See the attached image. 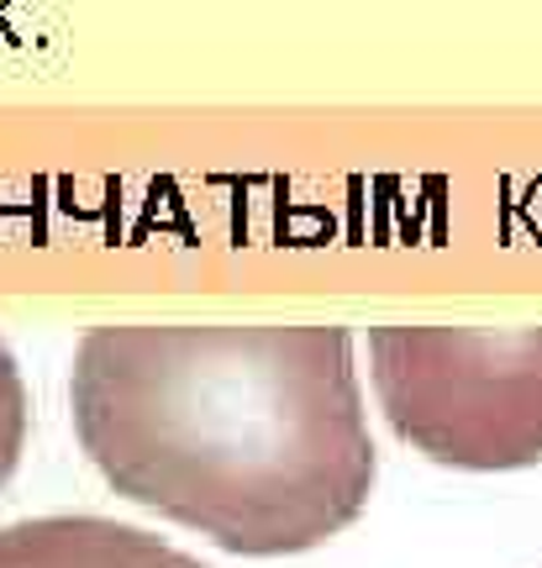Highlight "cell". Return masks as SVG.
<instances>
[{
	"mask_svg": "<svg viewBox=\"0 0 542 568\" xmlns=\"http://www.w3.org/2000/svg\"><path fill=\"white\" fill-rule=\"evenodd\" d=\"M0 568H205L163 537L106 516H32L0 531Z\"/></svg>",
	"mask_w": 542,
	"mask_h": 568,
	"instance_id": "3",
	"label": "cell"
},
{
	"mask_svg": "<svg viewBox=\"0 0 542 568\" xmlns=\"http://www.w3.org/2000/svg\"><path fill=\"white\" fill-rule=\"evenodd\" d=\"M69 406L106 485L227 552L317 548L374 489L348 326H96L74 347Z\"/></svg>",
	"mask_w": 542,
	"mask_h": 568,
	"instance_id": "1",
	"label": "cell"
},
{
	"mask_svg": "<svg viewBox=\"0 0 542 568\" xmlns=\"http://www.w3.org/2000/svg\"><path fill=\"white\" fill-rule=\"evenodd\" d=\"M369 358L384 422L432 464H542V326H374Z\"/></svg>",
	"mask_w": 542,
	"mask_h": 568,
	"instance_id": "2",
	"label": "cell"
},
{
	"mask_svg": "<svg viewBox=\"0 0 542 568\" xmlns=\"http://www.w3.org/2000/svg\"><path fill=\"white\" fill-rule=\"evenodd\" d=\"M21 447H27V385L11 347L0 343V485L21 464Z\"/></svg>",
	"mask_w": 542,
	"mask_h": 568,
	"instance_id": "4",
	"label": "cell"
}]
</instances>
